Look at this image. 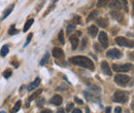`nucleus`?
Returning <instances> with one entry per match:
<instances>
[{"instance_id": "17", "label": "nucleus", "mask_w": 134, "mask_h": 113, "mask_svg": "<svg viewBox=\"0 0 134 113\" xmlns=\"http://www.w3.org/2000/svg\"><path fill=\"white\" fill-rule=\"evenodd\" d=\"M50 61V54L49 53H46L45 55H44V56L43 58L41 59V61H40V66H43V65H45L46 63H48V62Z\"/></svg>"}, {"instance_id": "25", "label": "nucleus", "mask_w": 134, "mask_h": 113, "mask_svg": "<svg viewBox=\"0 0 134 113\" xmlns=\"http://www.w3.org/2000/svg\"><path fill=\"white\" fill-rule=\"evenodd\" d=\"M17 33H18V30L15 29V25H13L11 28L9 29V31H8V34L9 35H15V34H17Z\"/></svg>"}, {"instance_id": "27", "label": "nucleus", "mask_w": 134, "mask_h": 113, "mask_svg": "<svg viewBox=\"0 0 134 113\" xmlns=\"http://www.w3.org/2000/svg\"><path fill=\"white\" fill-rule=\"evenodd\" d=\"M13 9H14V5H11V6H10V7H9V8H8V9H7L6 11H5V14L3 15V18H2V19H5V18H7V15H8V14H9L11 13V10H13Z\"/></svg>"}, {"instance_id": "41", "label": "nucleus", "mask_w": 134, "mask_h": 113, "mask_svg": "<svg viewBox=\"0 0 134 113\" xmlns=\"http://www.w3.org/2000/svg\"><path fill=\"white\" fill-rule=\"evenodd\" d=\"M86 111H87V113H90V111H89V108H88V107H87V108H86Z\"/></svg>"}, {"instance_id": "3", "label": "nucleus", "mask_w": 134, "mask_h": 113, "mask_svg": "<svg viewBox=\"0 0 134 113\" xmlns=\"http://www.w3.org/2000/svg\"><path fill=\"white\" fill-rule=\"evenodd\" d=\"M115 43L120 46H126V47H134V40H130L125 37H116Z\"/></svg>"}, {"instance_id": "19", "label": "nucleus", "mask_w": 134, "mask_h": 113, "mask_svg": "<svg viewBox=\"0 0 134 113\" xmlns=\"http://www.w3.org/2000/svg\"><path fill=\"white\" fill-rule=\"evenodd\" d=\"M98 15V11L97 10H94V11H92V13L89 14V16L87 18V21L86 22H90L91 20H93V19H95L96 16Z\"/></svg>"}, {"instance_id": "8", "label": "nucleus", "mask_w": 134, "mask_h": 113, "mask_svg": "<svg viewBox=\"0 0 134 113\" xmlns=\"http://www.w3.org/2000/svg\"><path fill=\"white\" fill-rule=\"evenodd\" d=\"M110 15H112L114 19H115L116 21H119L120 23H124V15L122 13H120V11L113 10L112 13H110Z\"/></svg>"}, {"instance_id": "33", "label": "nucleus", "mask_w": 134, "mask_h": 113, "mask_svg": "<svg viewBox=\"0 0 134 113\" xmlns=\"http://www.w3.org/2000/svg\"><path fill=\"white\" fill-rule=\"evenodd\" d=\"M121 112H122L121 107H116V108L115 109V113H121Z\"/></svg>"}, {"instance_id": "20", "label": "nucleus", "mask_w": 134, "mask_h": 113, "mask_svg": "<svg viewBox=\"0 0 134 113\" xmlns=\"http://www.w3.org/2000/svg\"><path fill=\"white\" fill-rule=\"evenodd\" d=\"M21 105H22V102H21V101H18V102L16 103V105L14 106V108L11 109V112H13V113L18 112V111L20 110V108H21Z\"/></svg>"}, {"instance_id": "30", "label": "nucleus", "mask_w": 134, "mask_h": 113, "mask_svg": "<svg viewBox=\"0 0 134 113\" xmlns=\"http://www.w3.org/2000/svg\"><path fill=\"white\" fill-rule=\"evenodd\" d=\"M74 30V27L73 26H68V29H67V34H70L71 31Z\"/></svg>"}, {"instance_id": "21", "label": "nucleus", "mask_w": 134, "mask_h": 113, "mask_svg": "<svg viewBox=\"0 0 134 113\" xmlns=\"http://www.w3.org/2000/svg\"><path fill=\"white\" fill-rule=\"evenodd\" d=\"M121 2L120 1H114V2H112V4H109V6L112 7V8H115V9H121L122 8V5L120 4Z\"/></svg>"}, {"instance_id": "34", "label": "nucleus", "mask_w": 134, "mask_h": 113, "mask_svg": "<svg viewBox=\"0 0 134 113\" xmlns=\"http://www.w3.org/2000/svg\"><path fill=\"white\" fill-rule=\"evenodd\" d=\"M94 46H95V48H96L97 52H101V48L98 46V44H97V43H96V44H94Z\"/></svg>"}, {"instance_id": "4", "label": "nucleus", "mask_w": 134, "mask_h": 113, "mask_svg": "<svg viewBox=\"0 0 134 113\" xmlns=\"http://www.w3.org/2000/svg\"><path fill=\"white\" fill-rule=\"evenodd\" d=\"M130 81V77L124 74H118L115 76V82L118 83L119 85H126Z\"/></svg>"}, {"instance_id": "12", "label": "nucleus", "mask_w": 134, "mask_h": 113, "mask_svg": "<svg viewBox=\"0 0 134 113\" xmlns=\"http://www.w3.org/2000/svg\"><path fill=\"white\" fill-rule=\"evenodd\" d=\"M39 84H40V78H39V77H37L33 82H31L30 84H29V86H28V90H29V92H32V90H33L34 88H36L37 86H39Z\"/></svg>"}, {"instance_id": "7", "label": "nucleus", "mask_w": 134, "mask_h": 113, "mask_svg": "<svg viewBox=\"0 0 134 113\" xmlns=\"http://www.w3.org/2000/svg\"><path fill=\"white\" fill-rule=\"evenodd\" d=\"M98 39H99V42L101 43L102 47L105 48V47L108 46V38H107V34L105 32H100L99 33Z\"/></svg>"}, {"instance_id": "29", "label": "nucleus", "mask_w": 134, "mask_h": 113, "mask_svg": "<svg viewBox=\"0 0 134 113\" xmlns=\"http://www.w3.org/2000/svg\"><path fill=\"white\" fill-rule=\"evenodd\" d=\"M104 4H107V1H98V4H97V6H103Z\"/></svg>"}, {"instance_id": "16", "label": "nucleus", "mask_w": 134, "mask_h": 113, "mask_svg": "<svg viewBox=\"0 0 134 113\" xmlns=\"http://www.w3.org/2000/svg\"><path fill=\"white\" fill-rule=\"evenodd\" d=\"M9 52V47H8V45H3L1 50H0V56H5Z\"/></svg>"}, {"instance_id": "1", "label": "nucleus", "mask_w": 134, "mask_h": 113, "mask_svg": "<svg viewBox=\"0 0 134 113\" xmlns=\"http://www.w3.org/2000/svg\"><path fill=\"white\" fill-rule=\"evenodd\" d=\"M69 62H71V63L74 64V65H77V66H80L83 68H86V69H89L91 71H93L95 69L94 63L91 61V59L87 58V56H71V58L69 59Z\"/></svg>"}, {"instance_id": "9", "label": "nucleus", "mask_w": 134, "mask_h": 113, "mask_svg": "<svg viewBox=\"0 0 134 113\" xmlns=\"http://www.w3.org/2000/svg\"><path fill=\"white\" fill-rule=\"evenodd\" d=\"M52 54H53V56H55L56 59H58V60L64 59V52H63L61 48H59V47H55L53 49V52H52Z\"/></svg>"}, {"instance_id": "26", "label": "nucleus", "mask_w": 134, "mask_h": 113, "mask_svg": "<svg viewBox=\"0 0 134 113\" xmlns=\"http://www.w3.org/2000/svg\"><path fill=\"white\" fill-rule=\"evenodd\" d=\"M73 107H74V104L73 103H69L67 106H66V112H70L73 110Z\"/></svg>"}, {"instance_id": "10", "label": "nucleus", "mask_w": 134, "mask_h": 113, "mask_svg": "<svg viewBox=\"0 0 134 113\" xmlns=\"http://www.w3.org/2000/svg\"><path fill=\"white\" fill-rule=\"evenodd\" d=\"M101 70H102V72L105 75H108V76L112 75V70H110V68H109V66L107 64V62H105V61L101 62Z\"/></svg>"}, {"instance_id": "11", "label": "nucleus", "mask_w": 134, "mask_h": 113, "mask_svg": "<svg viewBox=\"0 0 134 113\" xmlns=\"http://www.w3.org/2000/svg\"><path fill=\"white\" fill-rule=\"evenodd\" d=\"M50 102H51V103L53 104V105L59 106V105H61V104H62L63 99H62L61 96H59V95H56V96H54V97L50 100Z\"/></svg>"}, {"instance_id": "40", "label": "nucleus", "mask_w": 134, "mask_h": 113, "mask_svg": "<svg viewBox=\"0 0 134 113\" xmlns=\"http://www.w3.org/2000/svg\"><path fill=\"white\" fill-rule=\"evenodd\" d=\"M130 58H131L132 60H134V53H132V55L130 56Z\"/></svg>"}, {"instance_id": "43", "label": "nucleus", "mask_w": 134, "mask_h": 113, "mask_svg": "<svg viewBox=\"0 0 134 113\" xmlns=\"http://www.w3.org/2000/svg\"><path fill=\"white\" fill-rule=\"evenodd\" d=\"M132 110L134 111V103H133V105H132Z\"/></svg>"}, {"instance_id": "35", "label": "nucleus", "mask_w": 134, "mask_h": 113, "mask_svg": "<svg viewBox=\"0 0 134 113\" xmlns=\"http://www.w3.org/2000/svg\"><path fill=\"white\" fill-rule=\"evenodd\" d=\"M72 113H83L79 109H73L72 110Z\"/></svg>"}, {"instance_id": "24", "label": "nucleus", "mask_w": 134, "mask_h": 113, "mask_svg": "<svg viewBox=\"0 0 134 113\" xmlns=\"http://www.w3.org/2000/svg\"><path fill=\"white\" fill-rule=\"evenodd\" d=\"M11 74H13V72H11V70H5L4 72H3V77L4 78H8V77H10L11 76Z\"/></svg>"}, {"instance_id": "15", "label": "nucleus", "mask_w": 134, "mask_h": 113, "mask_svg": "<svg viewBox=\"0 0 134 113\" xmlns=\"http://www.w3.org/2000/svg\"><path fill=\"white\" fill-rule=\"evenodd\" d=\"M88 33L90 34V35L92 37H96V35L98 34V29L96 26H90L88 28Z\"/></svg>"}, {"instance_id": "6", "label": "nucleus", "mask_w": 134, "mask_h": 113, "mask_svg": "<svg viewBox=\"0 0 134 113\" xmlns=\"http://www.w3.org/2000/svg\"><path fill=\"white\" fill-rule=\"evenodd\" d=\"M107 56L108 58H112V59H120L122 58V52L119 50L118 48H113V49H109L107 52Z\"/></svg>"}, {"instance_id": "36", "label": "nucleus", "mask_w": 134, "mask_h": 113, "mask_svg": "<svg viewBox=\"0 0 134 113\" xmlns=\"http://www.w3.org/2000/svg\"><path fill=\"white\" fill-rule=\"evenodd\" d=\"M110 110H112V108H110V107H107L106 110H105V113H110Z\"/></svg>"}, {"instance_id": "13", "label": "nucleus", "mask_w": 134, "mask_h": 113, "mask_svg": "<svg viewBox=\"0 0 134 113\" xmlns=\"http://www.w3.org/2000/svg\"><path fill=\"white\" fill-rule=\"evenodd\" d=\"M69 39H70V42L72 45V49H77L78 45V37L77 35H71Z\"/></svg>"}, {"instance_id": "38", "label": "nucleus", "mask_w": 134, "mask_h": 113, "mask_svg": "<svg viewBox=\"0 0 134 113\" xmlns=\"http://www.w3.org/2000/svg\"><path fill=\"white\" fill-rule=\"evenodd\" d=\"M58 113H66V112L64 111V109H59L58 110Z\"/></svg>"}, {"instance_id": "23", "label": "nucleus", "mask_w": 134, "mask_h": 113, "mask_svg": "<svg viewBox=\"0 0 134 113\" xmlns=\"http://www.w3.org/2000/svg\"><path fill=\"white\" fill-rule=\"evenodd\" d=\"M58 39H59V42H60L61 44L65 43V40H64V32H63V30H61V31L59 32V36H58Z\"/></svg>"}, {"instance_id": "39", "label": "nucleus", "mask_w": 134, "mask_h": 113, "mask_svg": "<svg viewBox=\"0 0 134 113\" xmlns=\"http://www.w3.org/2000/svg\"><path fill=\"white\" fill-rule=\"evenodd\" d=\"M40 113H51V110H43V111H41Z\"/></svg>"}, {"instance_id": "31", "label": "nucleus", "mask_w": 134, "mask_h": 113, "mask_svg": "<svg viewBox=\"0 0 134 113\" xmlns=\"http://www.w3.org/2000/svg\"><path fill=\"white\" fill-rule=\"evenodd\" d=\"M74 101L77 102V104H83V100H80V99H78L77 97H74Z\"/></svg>"}, {"instance_id": "2", "label": "nucleus", "mask_w": 134, "mask_h": 113, "mask_svg": "<svg viewBox=\"0 0 134 113\" xmlns=\"http://www.w3.org/2000/svg\"><path fill=\"white\" fill-rule=\"evenodd\" d=\"M128 93L124 92V90H116L114 94L113 100L115 102H118V103H125L128 101Z\"/></svg>"}, {"instance_id": "42", "label": "nucleus", "mask_w": 134, "mask_h": 113, "mask_svg": "<svg viewBox=\"0 0 134 113\" xmlns=\"http://www.w3.org/2000/svg\"><path fill=\"white\" fill-rule=\"evenodd\" d=\"M132 5H133V14H134V1L132 2Z\"/></svg>"}, {"instance_id": "28", "label": "nucleus", "mask_w": 134, "mask_h": 113, "mask_svg": "<svg viewBox=\"0 0 134 113\" xmlns=\"http://www.w3.org/2000/svg\"><path fill=\"white\" fill-rule=\"evenodd\" d=\"M32 36H33V33H30V34H29V35L27 36V41H26V43H25V45H24L25 47H26L27 45L29 44V42L31 41V38H32Z\"/></svg>"}, {"instance_id": "37", "label": "nucleus", "mask_w": 134, "mask_h": 113, "mask_svg": "<svg viewBox=\"0 0 134 113\" xmlns=\"http://www.w3.org/2000/svg\"><path fill=\"white\" fill-rule=\"evenodd\" d=\"M86 43H87V39L86 38H84V43H83V48L86 46Z\"/></svg>"}, {"instance_id": "22", "label": "nucleus", "mask_w": 134, "mask_h": 113, "mask_svg": "<svg viewBox=\"0 0 134 113\" xmlns=\"http://www.w3.org/2000/svg\"><path fill=\"white\" fill-rule=\"evenodd\" d=\"M42 93V89H37L35 93H33L32 96H30V98H29V101H32L33 99H35L36 97H38V95H40Z\"/></svg>"}, {"instance_id": "5", "label": "nucleus", "mask_w": 134, "mask_h": 113, "mask_svg": "<svg viewBox=\"0 0 134 113\" xmlns=\"http://www.w3.org/2000/svg\"><path fill=\"white\" fill-rule=\"evenodd\" d=\"M132 64H124V65H113V69L116 72H129L132 70Z\"/></svg>"}, {"instance_id": "18", "label": "nucleus", "mask_w": 134, "mask_h": 113, "mask_svg": "<svg viewBox=\"0 0 134 113\" xmlns=\"http://www.w3.org/2000/svg\"><path fill=\"white\" fill-rule=\"evenodd\" d=\"M33 22H34V20H33V19H30V20H28V21H27V23L25 24V26H24V29H23V31H24V32L28 31V30H29V28H30V27L32 26Z\"/></svg>"}, {"instance_id": "32", "label": "nucleus", "mask_w": 134, "mask_h": 113, "mask_svg": "<svg viewBox=\"0 0 134 113\" xmlns=\"http://www.w3.org/2000/svg\"><path fill=\"white\" fill-rule=\"evenodd\" d=\"M43 102H44V100H43V99H41V100H39V101H38V104H37V106H38V107H40V106H42V105H43Z\"/></svg>"}, {"instance_id": "14", "label": "nucleus", "mask_w": 134, "mask_h": 113, "mask_svg": "<svg viewBox=\"0 0 134 113\" xmlns=\"http://www.w3.org/2000/svg\"><path fill=\"white\" fill-rule=\"evenodd\" d=\"M96 23H97V25H99L100 27L102 28H106L107 25H108V22L106 19H103V18H99L96 20Z\"/></svg>"}]
</instances>
